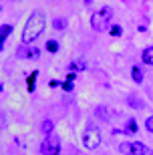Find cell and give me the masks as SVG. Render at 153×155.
Wrapping results in <instances>:
<instances>
[{"label": "cell", "mask_w": 153, "mask_h": 155, "mask_svg": "<svg viewBox=\"0 0 153 155\" xmlns=\"http://www.w3.org/2000/svg\"><path fill=\"white\" fill-rule=\"evenodd\" d=\"M52 129H55V123H52L51 119H45V121H42V125H40V131L45 133V135H51Z\"/></svg>", "instance_id": "obj_10"}, {"label": "cell", "mask_w": 153, "mask_h": 155, "mask_svg": "<svg viewBox=\"0 0 153 155\" xmlns=\"http://www.w3.org/2000/svg\"><path fill=\"white\" fill-rule=\"evenodd\" d=\"M83 145H85V149H89V151L97 149V147L101 145V129H99L95 123H91V125L85 129V133H83Z\"/></svg>", "instance_id": "obj_3"}, {"label": "cell", "mask_w": 153, "mask_h": 155, "mask_svg": "<svg viewBox=\"0 0 153 155\" xmlns=\"http://www.w3.org/2000/svg\"><path fill=\"white\" fill-rule=\"evenodd\" d=\"M145 129H147L149 133H153V115L147 117V121H145Z\"/></svg>", "instance_id": "obj_17"}, {"label": "cell", "mask_w": 153, "mask_h": 155, "mask_svg": "<svg viewBox=\"0 0 153 155\" xmlns=\"http://www.w3.org/2000/svg\"><path fill=\"white\" fill-rule=\"evenodd\" d=\"M46 51L48 52H57L58 51V42L57 40H48V42H46Z\"/></svg>", "instance_id": "obj_15"}, {"label": "cell", "mask_w": 153, "mask_h": 155, "mask_svg": "<svg viewBox=\"0 0 153 155\" xmlns=\"http://www.w3.org/2000/svg\"><path fill=\"white\" fill-rule=\"evenodd\" d=\"M12 32V26L10 24H2V28H0V42H2V48H4V40L8 38V35Z\"/></svg>", "instance_id": "obj_8"}, {"label": "cell", "mask_w": 153, "mask_h": 155, "mask_svg": "<svg viewBox=\"0 0 153 155\" xmlns=\"http://www.w3.org/2000/svg\"><path fill=\"white\" fill-rule=\"evenodd\" d=\"M71 69H85V64H83V63H79V61H75V63L71 64Z\"/></svg>", "instance_id": "obj_19"}, {"label": "cell", "mask_w": 153, "mask_h": 155, "mask_svg": "<svg viewBox=\"0 0 153 155\" xmlns=\"http://www.w3.org/2000/svg\"><path fill=\"white\" fill-rule=\"evenodd\" d=\"M111 18H113V8H111V6H103L101 10H97L95 14L91 16V26H93V30H97V32L105 30Z\"/></svg>", "instance_id": "obj_2"}, {"label": "cell", "mask_w": 153, "mask_h": 155, "mask_svg": "<svg viewBox=\"0 0 153 155\" xmlns=\"http://www.w3.org/2000/svg\"><path fill=\"white\" fill-rule=\"evenodd\" d=\"M45 26H46L45 12L42 10H34L28 16L26 26H24V30H22V45H32L34 40L45 32Z\"/></svg>", "instance_id": "obj_1"}, {"label": "cell", "mask_w": 153, "mask_h": 155, "mask_svg": "<svg viewBox=\"0 0 153 155\" xmlns=\"http://www.w3.org/2000/svg\"><path fill=\"white\" fill-rule=\"evenodd\" d=\"M131 155H153V151L149 147H145L143 143L135 141V143H131Z\"/></svg>", "instance_id": "obj_6"}, {"label": "cell", "mask_w": 153, "mask_h": 155, "mask_svg": "<svg viewBox=\"0 0 153 155\" xmlns=\"http://www.w3.org/2000/svg\"><path fill=\"white\" fill-rule=\"evenodd\" d=\"M141 58H143V63H145V64H149V67H153V46H147V48L143 51Z\"/></svg>", "instance_id": "obj_7"}, {"label": "cell", "mask_w": 153, "mask_h": 155, "mask_svg": "<svg viewBox=\"0 0 153 155\" xmlns=\"http://www.w3.org/2000/svg\"><path fill=\"white\" fill-rule=\"evenodd\" d=\"M135 131H137V121L131 119L129 123H127V133H135Z\"/></svg>", "instance_id": "obj_16"}, {"label": "cell", "mask_w": 153, "mask_h": 155, "mask_svg": "<svg viewBox=\"0 0 153 155\" xmlns=\"http://www.w3.org/2000/svg\"><path fill=\"white\" fill-rule=\"evenodd\" d=\"M119 151H121L123 155H131V143H129V141L121 143V145H119Z\"/></svg>", "instance_id": "obj_14"}, {"label": "cell", "mask_w": 153, "mask_h": 155, "mask_svg": "<svg viewBox=\"0 0 153 155\" xmlns=\"http://www.w3.org/2000/svg\"><path fill=\"white\" fill-rule=\"evenodd\" d=\"M131 77H133V81H135V83H141V81H143L141 69H139V67H133V69H131Z\"/></svg>", "instance_id": "obj_11"}, {"label": "cell", "mask_w": 153, "mask_h": 155, "mask_svg": "<svg viewBox=\"0 0 153 155\" xmlns=\"http://www.w3.org/2000/svg\"><path fill=\"white\" fill-rule=\"evenodd\" d=\"M40 153L42 155H61V141L55 135H48L40 143Z\"/></svg>", "instance_id": "obj_4"}, {"label": "cell", "mask_w": 153, "mask_h": 155, "mask_svg": "<svg viewBox=\"0 0 153 155\" xmlns=\"http://www.w3.org/2000/svg\"><path fill=\"white\" fill-rule=\"evenodd\" d=\"M127 103L131 105V107H135V109H143L145 105H143V101L137 95H129V99H127Z\"/></svg>", "instance_id": "obj_9"}, {"label": "cell", "mask_w": 153, "mask_h": 155, "mask_svg": "<svg viewBox=\"0 0 153 155\" xmlns=\"http://www.w3.org/2000/svg\"><path fill=\"white\" fill-rule=\"evenodd\" d=\"M18 57L28 58V61H36L40 57V48L38 46H30V45H22V46H18Z\"/></svg>", "instance_id": "obj_5"}, {"label": "cell", "mask_w": 153, "mask_h": 155, "mask_svg": "<svg viewBox=\"0 0 153 155\" xmlns=\"http://www.w3.org/2000/svg\"><path fill=\"white\" fill-rule=\"evenodd\" d=\"M121 32H123V28H121V26H113V28H111V35H113V36H119Z\"/></svg>", "instance_id": "obj_18"}, {"label": "cell", "mask_w": 153, "mask_h": 155, "mask_svg": "<svg viewBox=\"0 0 153 155\" xmlns=\"http://www.w3.org/2000/svg\"><path fill=\"white\" fill-rule=\"evenodd\" d=\"M73 81H75V73L71 71V73H68L67 83H62V89H65V91H73Z\"/></svg>", "instance_id": "obj_13"}, {"label": "cell", "mask_w": 153, "mask_h": 155, "mask_svg": "<svg viewBox=\"0 0 153 155\" xmlns=\"http://www.w3.org/2000/svg\"><path fill=\"white\" fill-rule=\"evenodd\" d=\"M65 26H67V20H65V18H52V28L62 30Z\"/></svg>", "instance_id": "obj_12"}]
</instances>
